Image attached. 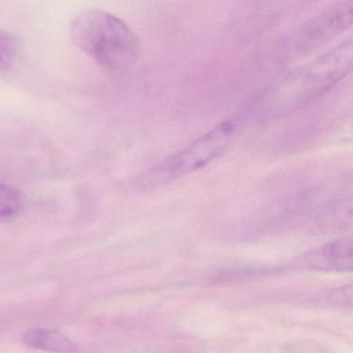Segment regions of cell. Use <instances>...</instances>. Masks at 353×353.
<instances>
[{
	"mask_svg": "<svg viewBox=\"0 0 353 353\" xmlns=\"http://www.w3.org/2000/svg\"><path fill=\"white\" fill-rule=\"evenodd\" d=\"M352 59V41L343 42L272 84L256 99L248 114L274 119L305 108L350 74Z\"/></svg>",
	"mask_w": 353,
	"mask_h": 353,
	"instance_id": "1",
	"label": "cell"
},
{
	"mask_svg": "<svg viewBox=\"0 0 353 353\" xmlns=\"http://www.w3.org/2000/svg\"><path fill=\"white\" fill-rule=\"evenodd\" d=\"M71 36L78 48L108 71L133 67L141 52L139 38L131 26L103 10L80 13L72 23Z\"/></svg>",
	"mask_w": 353,
	"mask_h": 353,
	"instance_id": "2",
	"label": "cell"
},
{
	"mask_svg": "<svg viewBox=\"0 0 353 353\" xmlns=\"http://www.w3.org/2000/svg\"><path fill=\"white\" fill-rule=\"evenodd\" d=\"M245 121L243 117H233L214 125L210 131L152 167L146 174L144 183L148 185H165L208 166L230 148Z\"/></svg>",
	"mask_w": 353,
	"mask_h": 353,
	"instance_id": "3",
	"label": "cell"
},
{
	"mask_svg": "<svg viewBox=\"0 0 353 353\" xmlns=\"http://www.w3.org/2000/svg\"><path fill=\"white\" fill-rule=\"evenodd\" d=\"M353 3L344 1L328 8L311 18L287 41V50L291 54L311 52L327 44L352 26Z\"/></svg>",
	"mask_w": 353,
	"mask_h": 353,
	"instance_id": "4",
	"label": "cell"
},
{
	"mask_svg": "<svg viewBox=\"0 0 353 353\" xmlns=\"http://www.w3.org/2000/svg\"><path fill=\"white\" fill-rule=\"evenodd\" d=\"M303 261L313 270L350 272L353 264L352 241L346 237L326 243L305 254Z\"/></svg>",
	"mask_w": 353,
	"mask_h": 353,
	"instance_id": "5",
	"label": "cell"
},
{
	"mask_svg": "<svg viewBox=\"0 0 353 353\" xmlns=\"http://www.w3.org/2000/svg\"><path fill=\"white\" fill-rule=\"evenodd\" d=\"M24 344L30 348L55 353H73L75 345L59 330L48 328H32L24 334Z\"/></svg>",
	"mask_w": 353,
	"mask_h": 353,
	"instance_id": "6",
	"label": "cell"
},
{
	"mask_svg": "<svg viewBox=\"0 0 353 353\" xmlns=\"http://www.w3.org/2000/svg\"><path fill=\"white\" fill-rule=\"evenodd\" d=\"M23 206V196L17 189L0 183V219L16 216Z\"/></svg>",
	"mask_w": 353,
	"mask_h": 353,
	"instance_id": "7",
	"label": "cell"
},
{
	"mask_svg": "<svg viewBox=\"0 0 353 353\" xmlns=\"http://www.w3.org/2000/svg\"><path fill=\"white\" fill-rule=\"evenodd\" d=\"M17 55V41L6 30L0 28V73H5L13 67Z\"/></svg>",
	"mask_w": 353,
	"mask_h": 353,
	"instance_id": "8",
	"label": "cell"
}]
</instances>
